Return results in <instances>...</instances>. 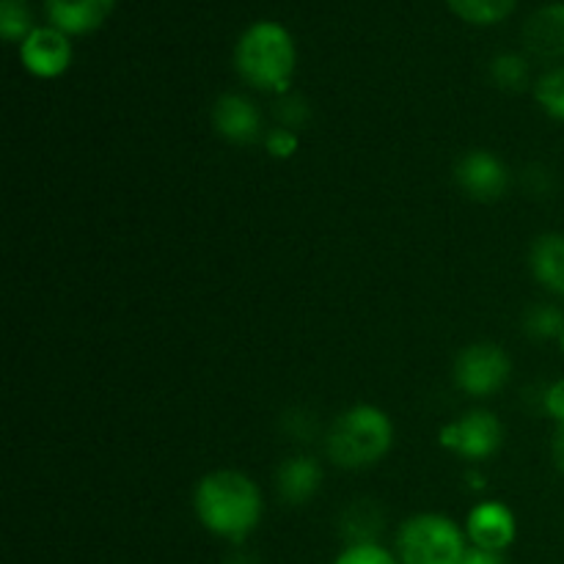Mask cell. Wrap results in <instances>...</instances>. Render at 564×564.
I'll return each mask as SVG.
<instances>
[{
    "label": "cell",
    "mask_w": 564,
    "mask_h": 564,
    "mask_svg": "<svg viewBox=\"0 0 564 564\" xmlns=\"http://www.w3.org/2000/svg\"><path fill=\"white\" fill-rule=\"evenodd\" d=\"M441 446L468 460L490 457L501 446V422L488 411H474L441 430Z\"/></svg>",
    "instance_id": "8992f818"
},
{
    "label": "cell",
    "mask_w": 564,
    "mask_h": 564,
    "mask_svg": "<svg viewBox=\"0 0 564 564\" xmlns=\"http://www.w3.org/2000/svg\"><path fill=\"white\" fill-rule=\"evenodd\" d=\"M31 31V9L25 0H0V36L6 42H25Z\"/></svg>",
    "instance_id": "2e32d148"
},
{
    "label": "cell",
    "mask_w": 564,
    "mask_h": 564,
    "mask_svg": "<svg viewBox=\"0 0 564 564\" xmlns=\"http://www.w3.org/2000/svg\"><path fill=\"white\" fill-rule=\"evenodd\" d=\"M336 564H397L394 556L375 543H352L339 554Z\"/></svg>",
    "instance_id": "ffe728a7"
},
{
    "label": "cell",
    "mask_w": 564,
    "mask_h": 564,
    "mask_svg": "<svg viewBox=\"0 0 564 564\" xmlns=\"http://www.w3.org/2000/svg\"><path fill=\"white\" fill-rule=\"evenodd\" d=\"M490 75H494L496 86L505 88V91H521L529 80V64L521 55L505 53L494 61Z\"/></svg>",
    "instance_id": "ac0fdd59"
},
{
    "label": "cell",
    "mask_w": 564,
    "mask_h": 564,
    "mask_svg": "<svg viewBox=\"0 0 564 564\" xmlns=\"http://www.w3.org/2000/svg\"><path fill=\"white\" fill-rule=\"evenodd\" d=\"M391 419L375 405H356L336 419L328 435V455L341 468H367L391 449Z\"/></svg>",
    "instance_id": "3957f363"
},
{
    "label": "cell",
    "mask_w": 564,
    "mask_h": 564,
    "mask_svg": "<svg viewBox=\"0 0 564 564\" xmlns=\"http://www.w3.org/2000/svg\"><path fill=\"white\" fill-rule=\"evenodd\" d=\"M538 102L545 113L554 116L556 121H564V64L551 69L538 83Z\"/></svg>",
    "instance_id": "d6986e66"
},
{
    "label": "cell",
    "mask_w": 564,
    "mask_h": 564,
    "mask_svg": "<svg viewBox=\"0 0 564 564\" xmlns=\"http://www.w3.org/2000/svg\"><path fill=\"white\" fill-rule=\"evenodd\" d=\"M237 72L262 91H286L295 72V42L279 22H257L240 36L235 50Z\"/></svg>",
    "instance_id": "7a4b0ae2"
},
{
    "label": "cell",
    "mask_w": 564,
    "mask_h": 564,
    "mask_svg": "<svg viewBox=\"0 0 564 564\" xmlns=\"http://www.w3.org/2000/svg\"><path fill=\"white\" fill-rule=\"evenodd\" d=\"M532 273L545 290L564 295V237L543 235L532 248Z\"/></svg>",
    "instance_id": "5bb4252c"
},
{
    "label": "cell",
    "mask_w": 564,
    "mask_h": 564,
    "mask_svg": "<svg viewBox=\"0 0 564 564\" xmlns=\"http://www.w3.org/2000/svg\"><path fill=\"white\" fill-rule=\"evenodd\" d=\"M457 185L474 198V202H499L507 193L510 176L496 154L474 149L457 163Z\"/></svg>",
    "instance_id": "ba28073f"
},
{
    "label": "cell",
    "mask_w": 564,
    "mask_h": 564,
    "mask_svg": "<svg viewBox=\"0 0 564 564\" xmlns=\"http://www.w3.org/2000/svg\"><path fill=\"white\" fill-rule=\"evenodd\" d=\"M196 516L224 540H246L262 518L259 488L240 471H215L198 482Z\"/></svg>",
    "instance_id": "6da1fadb"
},
{
    "label": "cell",
    "mask_w": 564,
    "mask_h": 564,
    "mask_svg": "<svg viewBox=\"0 0 564 564\" xmlns=\"http://www.w3.org/2000/svg\"><path fill=\"white\" fill-rule=\"evenodd\" d=\"M460 564H507L501 560V554H494V551L482 549H468L466 556H463Z\"/></svg>",
    "instance_id": "cb8c5ba5"
},
{
    "label": "cell",
    "mask_w": 564,
    "mask_h": 564,
    "mask_svg": "<svg viewBox=\"0 0 564 564\" xmlns=\"http://www.w3.org/2000/svg\"><path fill=\"white\" fill-rule=\"evenodd\" d=\"M264 147H268V152L273 154L275 160H286L297 152L301 141H297V135L290 130V127H279V130L268 132V138H264Z\"/></svg>",
    "instance_id": "44dd1931"
},
{
    "label": "cell",
    "mask_w": 564,
    "mask_h": 564,
    "mask_svg": "<svg viewBox=\"0 0 564 564\" xmlns=\"http://www.w3.org/2000/svg\"><path fill=\"white\" fill-rule=\"evenodd\" d=\"M554 460H556V468L564 474V422H560V427H556V435H554Z\"/></svg>",
    "instance_id": "d4e9b609"
},
{
    "label": "cell",
    "mask_w": 564,
    "mask_h": 564,
    "mask_svg": "<svg viewBox=\"0 0 564 564\" xmlns=\"http://www.w3.org/2000/svg\"><path fill=\"white\" fill-rule=\"evenodd\" d=\"M510 380V358L499 345L479 341L457 356L455 383L471 397H490Z\"/></svg>",
    "instance_id": "5b68a950"
},
{
    "label": "cell",
    "mask_w": 564,
    "mask_h": 564,
    "mask_svg": "<svg viewBox=\"0 0 564 564\" xmlns=\"http://www.w3.org/2000/svg\"><path fill=\"white\" fill-rule=\"evenodd\" d=\"M213 124L218 135H224L231 143H253L259 138V110L251 99L240 97V94H226L215 102Z\"/></svg>",
    "instance_id": "8fae6325"
},
{
    "label": "cell",
    "mask_w": 564,
    "mask_h": 564,
    "mask_svg": "<svg viewBox=\"0 0 564 564\" xmlns=\"http://www.w3.org/2000/svg\"><path fill=\"white\" fill-rule=\"evenodd\" d=\"M523 325H527V334L532 339H560L564 334V314L556 306H532L523 317Z\"/></svg>",
    "instance_id": "e0dca14e"
},
{
    "label": "cell",
    "mask_w": 564,
    "mask_h": 564,
    "mask_svg": "<svg viewBox=\"0 0 564 564\" xmlns=\"http://www.w3.org/2000/svg\"><path fill=\"white\" fill-rule=\"evenodd\" d=\"M20 58H22V66H25L31 75L44 77V80L64 75L72 64L69 36L53 25L33 28L31 36L22 42Z\"/></svg>",
    "instance_id": "52a82bcc"
},
{
    "label": "cell",
    "mask_w": 564,
    "mask_h": 564,
    "mask_svg": "<svg viewBox=\"0 0 564 564\" xmlns=\"http://www.w3.org/2000/svg\"><path fill=\"white\" fill-rule=\"evenodd\" d=\"M397 551L402 564H460L468 549L452 518L416 516L402 523Z\"/></svg>",
    "instance_id": "277c9868"
},
{
    "label": "cell",
    "mask_w": 564,
    "mask_h": 564,
    "mask_svg": "<svg viewBox=\"0 0 564 564\" xmlns=\"http://www.w3.org/2000/svg\"><path fill=\"white\" fill-rule=\"evenodd\" d=\"M44 6L53 28L64 31L66 36H80L97 31L108 20L116 0H44Z\"/></svg>",
    "instance_id": "30bf717a"
},
{
    "label": "cell",
    "mask_w": 564,
    "mask_h": 564,
    "mask_svg": "<svg viewBox=\"0 0 564 564\" xmlns=\"http://www.w3.org/2000/svg\"><path fill=\"white\" fill-rule=\"evenodd\" d=\"M319 482H323V471H319L317 460L312 457H292L284 460L279 468V494L281 499L290 505H303L317 494Z\"/></svg>",
    "instance_id": "4fadbf2b"
},
{
    "label": "cell",
    "mask_w": 564,
    "mask_h": 564,
    "mask_svg": "<svg viewBox=\"0 0 564 564\" xmlns=\"http://www.w3.org/2000/svg\"><path fill=\"white\" fill-rule=\"evenodd\" d=\"M523 42L529 53L540 58H562L564 55V3H551L534 11L523 28Z\"/></svg>",
    "instance_id": "7c38bea8"
},
{
    "label": "cell",
    "mask_w": 564,
    "mask_h": 564,
    "mask_svg": "<svg viewBox=\"0 0 564 564\" xmlns=\"http://www.w3.org/2000/svg\"><path fill=\"white\" fill-rule=\"evenodd\" d=\"M457 17H463L471 25H496L512 14L518 0H446Z\"/></svg>",
    "instance_id": "9a60e30c"
},
{
    "label": "cell",
    "mask_w": 564,
    "mask_h": 564,
    "mask_svg": "<svg viewBox=\"0 0 564 564\" xmlns=\"http://www.w3.org/2000/svg\"><path fill=\"white\" fill-rule=\"evenodd\" d=\"M560 345H562V350H564V334L560 336Z\"/></svg>",
    "instance_id": "484cf974"
},
{
    "label": "cell",
    "mask_w": 564,
    "mask_h": 564,
    "mask_svg": "<svg viewBox=\"0 0 564 564\" xmlns=\"http://www.w3.org/2000/svg\"><path fill=\"white\" fill-rule=\"evenodd\" d=\"M516 516L501 501H485V505L474 507L466 523V534L474 543V549L494 551V554H501L505 549H510L512 540H516Z\"/></svg>",
    "instance_id": "9c48e42d"
},
{
    "label": "cell",
    "mask_w": 564,
    "mask_h": 564,
    "mask_svg": "<svg viewBox=\"0 0 564 564\" xmlns=\"http://www.w3.org/2000/svg\"><path fill=\"white\" fill-rule=\"evenodd\" d=\"M545 411L556 419V424L564 422V380L545 391Z\"/></svg>",
    "instance_id": "7402d4cb"
},
{
    "label": "cell",
    "mask_w": 564,
    "mask_h": 564,
    "mask_svg": "<svg viewBox=\"0 0 564 564\" xmlns=\"http://www.w3.org/2000/svg\"><path fill=\"white\" fill-rule=\"evenodd\" d=\"M306 116H308V110L301 99H286L284 110H281V119L286 121V127L301 124V121H306Z\"/></svg>",
    "instance_id": "603a6c76"
}]
</instances>
